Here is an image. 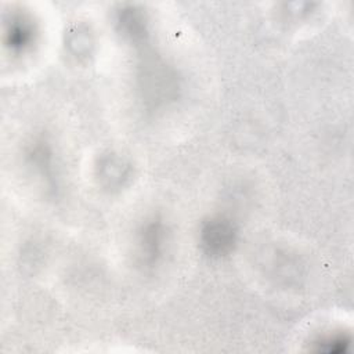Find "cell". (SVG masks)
<instances>
[{
    "label": "cell",
    "mask_w": 354,
    "mask_h": 354,
    "mask_svg": "<svg viewBox=\"0 0 354 354\" xmlns=\"http://www.w3.org/2000/svg\"><path fill=\"white\" fill-rule=\"evenodd\" d=\"M94 170L97 184L109 194L124 189L134 176L133 163L129 158L116 151L101 153L97 158Z\"/></svg>",
    "instance_id": "obj_6"
},
{
    "label": "cell",
    "mask_w": 354,
    "mask_h": 354,
    "mask_svg": "<svg viewBox=\"0 0 354 354\" xmlns=\"http://www.w3.org/2000/svg\"><path fill=\"white\" fill-rule=\"evenodd\" d=\"M173 228L160 212H149L134 225L131 234V257L144 274L159 270L171 249Z\"/></svg>",
    "instance_id": "obj_1"
},
{
    "label": "cell",
    "mask_w": 354,
    "mask_h": 354,
    "mask_svg": "<svg viewBox=\"0 0 354 354\" xmlns=\"http://www.w3.org/2000/svg\"><path fill=\"white\" fill-rule=\"evenodd\" d=\"M115 26L118 33L134 46L144 44L149 36L147 12L134 4H123L115 11Z\"/></svg>",
    "instance_id": "obj_7"
},
{
    "label": "cell",
    "mask_w": 354,
    "mask_h": 354,
    "mask_svg": "<svg viewBox=\"0 0 354 354\" xmlns=\"http://www.w3.org/2000/svg\"><path fill=\"white\" fill-rule=\"evenodd\" d=\"M39 29L33 17L22 10H11L3 21V46L12 58H21L33 51Z\"/></svg>",
    "instance_id": "obj_5"
},
{
    "label": "cell",
    "mask_w": 354,
    "mask_h": 354,
    "mask_svg": "<svg viewBox=\"0 0 354 354\" xmlns=\"http://www.w3.org/2000/svg\"><path fill=\"white\" fill-rule=\"evenodd\" d=\"M138 90L145 106L156 109L177 97V72L162 58L149 57L140 65Z\"/></svg>",
    "instance_id": "obj_4"
},
{
    "label": "cell",
    "mask_w": 354,
    "mask_h": 354,
    "mask_svg": "<svg viewBox=\"0 0 354 354\" xmlns=\"http://www.w3.org/2000/svg\"><path fill=\"white\" fill-rule=\"evenodd\" d=\"M241 241L239 221L228 212H213L205 216L196 230V243L209 260H224L235 253Z\"/></svg>",
    "instance_id": "obj_3"
},
{
    "label": "cell",
    "mask_w": 354,
    "mask_h": 354,
    "mask_svg": "<svg viewBox=\"0 0 354 354\" xmlns=\"http://www.w3.org/2000/svg\"><path fill=\"white\" fill-rule=\"evenodd\" d=\"M351 343L350 332L337 328V329H328L317 333L310 340V350L318 353H329V354H339L344 353Z\"/></svg>",
    "instance_id": "obj_8"
},
{
    "label": "cell",
    "mask_w": 354,
    "mask_h": 354,
    "mask_svg": "<svg viewBox=\"0 0 354 354\" xmlns=\"http://www.w3.org/2000/svg\"><path fill=\"white\" fill-rule=\"evenodd\" d=\"M21 158L24 167L40 183L46 194L57 196L61 189V163L51 136L46 131L29 136L22 145Z\"/></svg>",
    "instance_id": "obj_2"
}]
</instances>
